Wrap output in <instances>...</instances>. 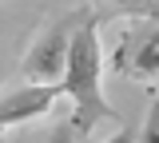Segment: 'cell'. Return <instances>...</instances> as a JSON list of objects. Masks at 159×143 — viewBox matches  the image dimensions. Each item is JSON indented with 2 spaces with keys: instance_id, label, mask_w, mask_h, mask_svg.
Here are the masks:
<instances>
[{
  "instance_id": "52a82bcc",
  "label": "cell",
  "mask_w": 159,
  "mask_h": 143,
  "mask_svg": "<svg viewBox=\"0 0 159 143\" xmlns=\"http://www.w3.org/2000/svg\"><path fill=\"white\" fill-rule=\"evenodd\" d=\"M80 139H84V135H80V127H76L72 119L56 123V127H52V131L44 135V143H80Z\"/></svg>"
},
{
  "instance_id": "5b68a950",
  "label": "cell",
  "mask_w": 159,
  "mask_h": 143,
  "mask_svg": "<svg viewBox=\"0 0 159 143\" xmlns=\"http://www.w3.org/2000/svg\"><path fill=\"white\" fill-rule=\"evenodd\" d=\"M135 143H159V96L147 103V115H143V127L135 131Z\"/></svg>"
},
{
  "instance_id": "6da1fadb",
  "label": "cell",
  "mask_w": 159,
  "mask_h": 143,
  "mask_svg": "<svg viewBox=\"0 0 159 143\" xmlns=\"http://www.w3.org/2000/svg\"><path fill=\"white\" fill-rule=\"evenodd\" d=\"M60 87L72 100V123L80 127V135H88L96 123L119 119L116 107L103 96V44H99L96 12H88L72 36V52H68V68H64Z\"/></svg>"
},
{
  "instance_id": "ba28073f",
  "label": "cell",
  "mask_w": 159,
  "mask_h": 143,
  "mask_svg": "<svg viewBox=\"0 0 159 143\" xmlns=\"http://www.w3.org/2000/svg\"><path fill=\"white\" fill-rule=\"evenodd\" d=\"M103 143H135V127H119L111 139H103Z\"/></svg>"
},
{
  "instance_id": "277c9868",
  "label": "cell",
  "mask_w": 159,
  "mask_h": 143,
  "mask_svg": "<svg viewBox=\"0 0 159 143\" xmlns=\"http://www.w3.org/2000/svg\"><path fill=\"white\" fill-rule=\"evenodd\" d=\"M60 96H64L60 83L20 80V83L0 87V127H16V123H32V119H40V115H48Z\"/></svg>"
},
{
  "instance_id": "3957f363",
  "label": "cell",
  "mask_w": 159,
  "mask_h": 143,
  "mask_svg": "<svg viewBox=\"0 0 159 143\" xmlns=\"http://www.w3.org/2000/svg\"><path fill=\"white\" fill-rule=\"evenodd\" d=\"M111 68L131 80H155L159 76V12L131 16L123 40H119V52L111 56Z\"/></svg>"
},
{
  "instance_id": "8992f818",
  "label": "cell",
  "mask_w": 159,
  "mask_h": 143,
  "mask_svg": "<svg viewBox=\"0 0 159 143\" xmlns=\"http://www.w3.org/2000/svg\"><path fill=\"white\" fill-rule=\"evenodd\" d=\"M116 12H123V16H151V12H159V0H107Z\"/></svg>"
},
{
  "instance_id": "7a4b0ae2",
  "label": "cell",
  "mask_w": 159,
  "mask_h": 143,
  "mask_svg": "<svg viewBox=\"0 0 159 143\" xmlns=\"http://www.w3.org/2000/svg\"><path fill=\"white\" fill-rule=\"evenodd\" d=\"M88 16V8H76L60 20H48L36 32V40L28 44L24 60H20V76L32 83H60L64 68H68V52H72V36H76L80 20Z\"/></svg>"
}]
</instances>
